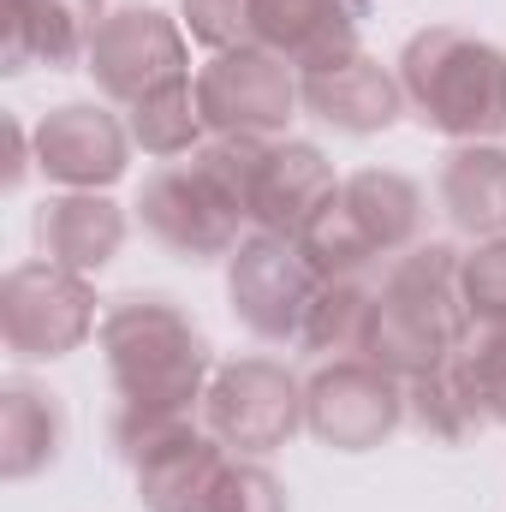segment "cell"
<instances>
[{
    "instance_id": "cell-1",
    "label": "cell",
    "mask_w": 506,
    "mask_h": 512,
    "mask_svg": "<svg viewBox=\"0 0 506 512\" xmlns=\"http://www.w3.org/2000/svg\"><path fill=\"white\" fill-rule=\"evenodd\" d=\"M102 358L108 382L120 393V411H161V417H191L197 399L209 393L215 358L203 328L167 298V292H126L102 310Z\"/></svg>"
},
{
    "instance_id": "cell-2",
    "label": "cell",
    "mask_w": 506,
    "mask_h": 512,
    "mask_svg": "<svg viewBox=\"0 0 506 512\" xmlns=\"http://www.w3.org/2000/svg\"><path fill=\"white\" fill-rule=\"evenodd\" d=\"M465 328H471L465 251H453L441 239H423V245L399 251L381 274L370 334H364V358L381 364L387 376L411 382V376H429L435 364H447L459 352Z\"/></svg>"
},
{
    "instance_id": "cell-3",
    "label": "cell",
    "mask_w": 506,
    "mask_h": 512,
    "mask_svg": "<svg viewBox=\"0 0 506 512\" xmlns=\"http://www.w3.org/2000/svg\"><path fill=\"white\" fill-rule=\"evenodd\" d=\"M405 108L453 143H495L506 131V54L459 24H429L399 48Z\"/></svg>"
},
{
    "instance_id": "cell-4",
    "label": "cell",
    "mask_w": 506,
    "mask_h": 512,
    "mask_svg": "<svg viewBox=\"0 0 506 512\" xmlns=\"http://www.w3.org/2000/svg\"><path fill=\"white\" fill-rule=\"evenodd\" d=\"M114 447L137 477V501L149 512H209L233 447L197 417H161V411H120Z\"/></svg>"
},
{
    "instance_id": "cell-5",
    "label": "cell",
    "mask_w": 506,
    "mask_h": 512,
    "mask_svg": "<svg viewBox=\"0 0 506 512\" xmlns=\"http://www.w3.org/2000/svg\"><path fill=\"white\" fill-rule=\"evenodd\" d=\"M102 328L90 274H72L60 262H18L0 280V340L24 364H54L78 352Z\"/></svg>"
},
{
    "instance_id": "cell-6",
    "label": "cell",
    "mask_w": 506,
    "mask_h": 512,
    "mask_svg": "<svg viewBox=\"0 0 506 512\" xmlns=\"http://www.w3.org/2000/svg\"><path fill=\"white\" fill-rule=\"evenodd\" d=\"M316 292H322V274H316V262L304 256L298 239L251 233V239H239V251L227 256L233 316L268 346H298L304 340Z\"/></svg>"
},
{
    "instance_id": "cell-7",
    "label": "cell",
    "mask_w": 506,
    "mask_h": 512,
    "mask_svg": "<svg viewBox=\"0 0 506 512\" xmlns=\"http://www.w3.org/2000/svg\"><path fill=\"white\" fill-rule=\"evenodd\" d=\"M203 417L239 459H262L304 429V382L274 358H233L209 376Z\"/></svg>"
},
{
    "instance_id": "cell-8",
    "label": "cell",
    "mask_w": 506,
    "mask_h": 512,
    "mask_svg": "<svg viewBox=\"0 0 506 512\" xmlns=\"http://www.w3.org/2000/svg\"><path fill=\"white\" fill-rule=\"evenodd\" d=\"M84 72L96 78V90L108 102H143L149 90H167L179 78H191V48H185V30L155 12V6H114L96 18V36H90V60Z\"/></svg>"
},
{
    "instance_id": "cell-9",
    "label": "cell",
    "mask_w": 506,
    "mask_h": 512,
    "mask_svg": "<svg viewBox=\"0 0 506 512\" xmlns=\"http://www.w3.org/2000/svg\"><path fill=\"white\" fill-rule=\"evenodd\" d=\"M405 423V382L370 358H328L304 382V429L334 453H370Z\"/></svg>"
},
{
    "instance_id": "cell-10",
    "label": "cell",
    "mask_w": 506,
    "mask_h": 512,
    "mask_svg": "<svg viewBox=\"0 0 506 512\" xmlns=\"http://www.w3.org/2000/svg\"><path fill=\"white\" fill-rule=\"evenodd\" d=\"M304 90H298V72L268 54V48H227V54H209V66H197V108L209 131H233V137H274L286 131V120L298 114Z\"/></svg>"
},
{
    "instance_id": "cell-11",
    "label": "cell",
    "mask_w": 506,
    "mask_h": 512,
    "mask_svg": "<svg viewBox=\"0 0 506 512\" xmlns=\"http://www.w3.org/2000/svg\"><path fill=\"white\" fill-rule=\"evenodd\" d=\"M137 221H143V233L161 251H173L179 262H221V256H233L239 251V227H245V215L227 209L197 179L191 161H167V167H155L143 179Z\"/></svg>"
},
{
    "instance_id": "cell-12",
    "label": "cell",
    "mask_w": 506,
    "mask_h": 512,
    "mask_svg": "<svg viewBox=\"0 0 506 512\" xmlns=\"http://www.w3.org/2000/svg\"><path fill=\"white\" fill-rule=\"evenodd\" d=\"M36 167L42 179L66 185V191H108L131 161V131L96 102H60L54 114H42L36 131Z\"/></svg>"
},
{
    "instance_id": "cell-13",
    "label": "cell",
    "mask_w": 506,
    "mask_h": 512,
    "mask_svg": "<svg viewBox=\"0 0 506 512\" xmlns=\"http://www.w3.org/2000/svg\"><path fill=\"white\" fill-rule=\"evenodd\" d=\"M364 12V0H251V42L310 78L358 54Z\"/></svg>"
},
{
    "instance_id": "cell-14",
    "label": "cell",
    "mask_w": 506,
    "mask_h": 512,
    "mask_svg": "<svg viewBox=\"0 0 506 512\" xmlns=\"http://www.w3.org/2000/svg\"><path fill=\"white\" fill-rule=\"evenodd\" d=\"M340 185L346 179H334V161L316 143L280 137V143H268V161H262V179H256L251 227L274 233V239H304V227L340 197Z\"/></svg>"
},
{
    "instance_id": "cell-15",
    "label": "cell",
    "mask_w": 506,
    "mask_h": 512,
    "mask_svg": "<svg viewBox=\"0 0 506 512\" xmlns=\"http://www.w3.org/2000/svg\"><path fill=\"white\" fill-rule=\"evenodd\" d=\"M96 6L90 0H30V6H0V72H66L90 60L96 36Z\"/></svg>"
},
{
    "instance_id": "cell-16",
    "label": "cell",
    "mask_w": 506,
    "mask_h": 512,
    "mask_svg": "<svg viewBox=\"0 0 506 512\" xmlns=\"http://www.w3.org/2000/svg\"><path fill=\"white\" fill-rule=\"evenodd\" d=\"M304 90V108L316 120H328L346 137H376L405 114V90H399V72H387L381 60H370L364 48L340 66H322L310 78H298Z\"/></svg>"
},
{
    "instance_id": "cell-17",
    "label": "cell",
    "mask_w": 506,
    "mask_h": 512,
    "mask_svg": "<svg viewBox=\"0 0 506 512\" xmlns=\"http://www.w3.org/2000/svg\"><path fill=\"white\" fill-rule=\"evenodd\" d=\"M30 233L42 262H60L72 274H102L126 245V209L108 203L102 191H66L36 209Z\"/></svg>"
},
{
    "instance_id": "cell-18",
    "label": "cell",
    "mask_w": 506,
    "mask_h": 512,
    "mask_svg": "<svg viewBox=\"0 0 506 512\" xmlns=\"http://www.w3.org/2000/svg\"><path fill=\"white\" fill-rule=\"evenodd\" d=\"M435 203L471 239L506 233V149L501 143H453L435 173Z\"/></svg>"
},
{
    "instance_id": "cell-19",
    "label": "cell",
    "mask_w": 506,
    "mask_h": 512,
    "mask_svg": "<svg viewBox=\"0 0 506 512\" xmlns=\"http://www.w3.org/2000/svg\"><path fill=\"white\" fill-rule=\"evenodd\" d=\"M66 447V411L48 387L6 382L0 387V477L24 483L48 471Z\"/></svg>"
},
{
    "instance_id": "cell-20",
    "label": "cell",
    "mask_w": 506,
    "mask_h": 512,
    "mask_svg": "<svg viewBox=\"0 0 506 512\" xmlns=\"http://www.w3.org/2000/svg\"><path fill=\"white\" fill-rule=\"evenodd\" d=\"M340 203L352 209V221L364 227V239L376 245V256H399L411 245H423V191L393 173V167H364L340 185Z\"/></svg>"
},
{
    "instance_id": "cell-21",
    "label": "cell",
    "mask_w": 506,
    "mask_h": 512,
    "mask_svg": "<svg viewBox=\"0 0 506 512\" xmlns=\"http://www.w3.org/2000/svg\"><path fill=\"white\" fill-rule=\"evenodd\" d=\"M405 417L429 435V441H441V447H465V441H477L483 435V405H477V387L471 376L459 370V358H447V364H435L429 376H411L405 382Z\"/></svg>"
},
{
    "instance_id": "cell-22",
    "label": "cell",
    "mask_w": 506,
    "mask_h": 512,
    "mask_svg": "<svg viewBox=\"0 0 506 512\" xmlns=\"http://www.w3.org/2000/svg\"><path fill=\"white\" fill-rule=\"evenodd\" d=\"M376 274H328L310 322H304V352H328V358H364V334H370V310H376Z\"/></svg>"
},
{
    "instance_id": "cell-23",
    "label": "cell",
    "mask_w": 506,
    "mask_h": 512,
    "mask_svg": "<svg viewBox=\"0 0 506 512\" xmlns=\"http://www.w3.org/2000/svg\"><path fill=\"white\" fill-rule=\"evenodd\" d=\"M126 131H131V143H137L143 155H155V161L191 155V149L209 137V120H203V108H197V78H179V84L149 90L143 102H131Z\"/></svg>"
},
{
    "instance_id": "cell-24",
    "label": "cell",
    "mask_w": 506,
    "mask_h": 512,
    "mask_svg": "<svg viewBox=\"0 0 506 512\" xmlns=\"http://www.w3.org/2000/svg\"><path fill=\"white\" fill-rule=\"evenodd\" d=\"M298 245H304V256L316 262V274H322V280H328V274H370V268L381 262L376 245L364 239V227L352 221V209H346L340 197H334L310 227H304V239H298Z\"/></svg>"
},
{
    "instance_id": "cell-25",
    "label": "cell",
    "mask_w": 506,
    "mask_h": 512,
    "mask_svg": "<svg viewBox=\"0 0 506 512\" xmlns=\"http://www.w3.org/2000/svg\"><path fill=\"white\" fill-rule=\"evenodd\" d=\"M453 358H459V370H465L471 387H477L483 417L506 429V316H483V322H471Z\"/></svg>"
},
{
    "instance_id": "cell-26",
    "label": "cell",
    "mask_w": 506,
    "mask_h": 512,
    "mask_svg": "<svg viewBox=\"0 0 506 512\" xmlns=\"http://www.w3.org/2000/svg\"><path fill=\"white\" fill-rule=\"evenodd\" d=\"M209 512H286V489H280V477L268 465L233 453L227 471H221V489H215Z\"/></svg>"
},
{
    "instance_id": "cell-27",
    "label": "cell",
    "mask_w": 506,
    "mask_h": 512,
    "mask_svg": "<svg viewBox=\"0 0 506 512\" xmlns=\"http://www.w3.org/2000/svg\"><path fill=\"white\" fill-rule=\"evenodd\" d=\"M191 42H203L209 54L245 48L251 42V0H179Z\"/></svg>"
},
{
    "instance_id": "cell-28",
    "label": "cell",
    "mask_w": 506,
    "mask_h": 512,
    "mask_svg": "<svg viewBox=\"0 0 506 512\" xmlns=\"http://www.w3.org/2000/svg\"><path fill=\"white\" fill-rule=\"evenodd\" d=\"M465 310H471V322L506 316V233L465 251Z\"/></svg>"
},
{
    "instance_id": "cell-29",
    "label": "cell",
    "mask_w": 506,
    "mask_h": 512,
    "mask_svg": "<svg viewBox=\"0 0 506 512\" xmlns=\"http://www.w3.org/2000/svg\"><path fill=\"white\" fill-rule=\"evenodd\" d=\"M6 149H12V161H6V191H18V185H24V167H30V155H36L30 131L18 126V120H6Z\"/></svg>"
},
{
    "instance_id": "cell-30",
    "label": "cell",
    "mask_w": 506,
    "mask_h": 512,
    "mask_svg": "<svg viewBox=\"0 0 506 512\" xmlns=\"http://www.w3.org/2000/svg\"><path fill=\"white\" fill-rule=\"evenodd\" d=\"M0 6H30V0H0Z\"/></svg>"
}]
</instances>
